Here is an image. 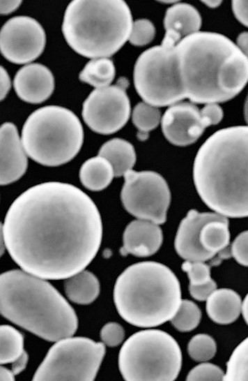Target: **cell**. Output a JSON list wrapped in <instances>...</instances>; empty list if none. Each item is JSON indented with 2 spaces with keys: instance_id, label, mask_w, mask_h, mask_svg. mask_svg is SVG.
I'll return each mask as SVG.
<instances>
[{
  "instance_id": "19",
  "label": "cell",
  "mask_w": 248,
  "mask_h": 381,
  "mask_svg": "<svg viewBox=\"0 0 248 381\" xmlns=\"http://www.w3.org/2000/svg\"><path fill=\"white\" fill-rule=\"evenodd\" d=\"M201 24V16L196 8L186 3H176L165 13V33L161 45L173 47L184 38L199 31Z\"/></svg>"
},
{
  "instance_id": "23",
  "label": "cell",
  "mask_w": 248,
  "mask_h": 381,
  "mask_svg": "<svg viewBox=\"0 0 248 381\" xmlns=\"http://www.w3.org/2000/svg\"><path fill=\"white\" fill-rule=\"evenodd\" d=\"M64 289L70 301L77 304L87 305L98 297L100 283L93 273L84 269L66 278Z\"/></svg>"
},
{
  "instance_id": "15",
  "label": "cell",
  "mask_w": 248,
  "mask_h": 381,
  "mask_svg": "<svg viewBox=\"0 0 248 381\" xmlns=\"http://www.w3.org/2000/svg\"><path fill=\"white\" fill-rule=\"evenodd\" d=\"M1 185L11 184L19 179L27 168L26 151L16 126L10 122L1 126Z\"/></svg>"
},
{
  "instance_id": "43",
  "label": "cell",
  "mask_w": 248,
  "mask_h": 381,
  "mask_svg": "<svg viewBox=\"0 0 248 381\" xmlns=\"http://www.w3.org/2000/svg\"><path fill=\"white\" fill-rule=\"evenodd\" d=\"M0 380H14L15 374L13 371H10L5 367L1 366L0 369Z\"/></svg>"
},
{
  "instance_id": "14",
  "label": "cell",
  "mask_w": 248,
  "mask_h": 381,
  "mask_svg": "<svg viewBox=\"0 0 248 381\" xmlns=\"http://www.w3.org/2000/svg\"><path fill=\"white\" fill-rule=\"evenodd\" d=\"M161 125L166 139L179 147L193 144L208 127L201 110L189 102L170 105L162 117Z\"/></svg>"
},
{
  "instance_id": "33",
  "label": "cell",
  "mask_w": 248,
  "mask_h": 381,
  "mask_svg": "<svg viewBox=\"0 0 248 381\" xmlns=\"http://www.w3.org/2000/svg\"><path fill=\"white\" fill-rule=\"evenodd\" d=\"M225 373L219 366L210 363H202L193 368L187 380H224Z\"/></svg>"
},
{
  "instance_id": "5",
  "label": "cell",
  "mask_w": 248,
  "mask_h": 381,
  "mask_svg": "<svg viewBox=\"0 0 248 381\" xmlns=\"http://www.w3.org/2000/svg\"><path fill=\"white\" fill-rule=\"evenodd\" d=\"M114 301L121 317L139 327L170 321L181 304L180 283L166 266L153 261L126 268L118 277Z\"/></svg>"
},
{
  "instance_id": "11",
  "label": "cell",
  "mask_w": 248,
  "mask_h": 381,
  "mask_svg": "<svg viewBox=\"0 0 248 381\" xmlns=\"http://www.w3.org/2000/svg\"><path fill=\"white\" fill-rule=\"evenodd\" d=\"M121 198L124 208L139 219L166 221L171 193L165 179L153 171L129 170L124 174Z\"/></svg>"
},
{
  "instance_id": "44",
  "label": "cell",
  "mask_w": 248,
  "mask_h": 381,
  "mask_svg": "<svg viewBox=\"0 0 248 381\" xmlns=\"http://www.w3.org/2000/svg\"><path fill=\"white\" fill-rule=\"evenodd\" d=\"M242 313L245 321L248 325V293L242 302Z\"/></svg>"
},
{
  "instance_id": "28",
  "label": "cell",
  "mask_w": 248,
  "mask_h": 381,
  "mask_svg": "<svg viewBox=\"0 0 248 381\" xmlns=\"http://www.w3.org/2000/svg\"><path fill=\"white\" fill-rule=\"evenodd\" d=\"M224 380H248V336L233 351Z\"/></svg>"
},
{
  "instance_id": "10",
  "label": "cell",
  "mask_w": 248,
  "mask_h": 381,
  "mask_svg": "<svg viewBox=\"0 0 248 381\" xmlns=\"http://www.w3.org/2000/svg\"><path fill=\"white\" fill-rule=\"evenodd\" d=\"M135 89L155 107L170 106L184 99L173 67V47L155 45L137 58L133 73Z\"/></svg>"
},
{
  "instance_id": "20",
  "label": "cell",
  "mask_w": 248,
  "mask_h": 381,
  "mask_svg": "<svg viewBox=\"0 0 248 381\" xmlns=\"http://www.w3.org/2000/svg\"><path fill=\"white\" fill-rule=\"evenodd\" d=\"M241 311V298L231 289H216L206 299L207 314L215 323L231 324L238 318Z\"/></svg>"
},
{
  "instance_id": "12",
  "label": "cell",
  "mask_w": 248,
  "mask_h": 381,
  "mask_svg": "<svg viewBox=\"0 0 248 381\" xmlns=\"http://www.w3.org/2000/svg\"><path fill=\"white\" fill-rule=\"evenodd\" d=\"M127 86V80L121 78L116 84L91 92L83 103L82 117L92 130L109 135L125 125L131 111Z\"/></svg>"
},
{
  "instance_id": "46",
  "label": "cell",
  "mask_w": 248,
  "mask_h": 381,
  "mask_svg": "<svg viewBox=\"0 0 248 381\" xmlns=\"http://www.w3.org/2000/svg\"><path fill=\"white\" fill-rule=\"evenodd\" d=\"M244 117L246 123L248 125V94L244 105Z\"/></svg>"
},
{
  "instance_id": "24",
  "label": "cell",
  "mask_w": 248,
  "mask_h": 381,
  "mask_svg": "<svg viewBox=\"0 0 248 381\" xmlns=\"http://www.w3.org/2000/svg\"><path fill=\"white\" fill-rule=\"evenodd\" d=\"M114 177L109 162L102 156H95L86 160L79 171L82 184L88 190L98 191L107 188Z\"/></svg>"
},
{
  "instance_id": "32",
  "label": "cell",
  "mask_w": 248,
  "mask_h": 381,
  "mask_svg": "<svg viewBox=\"0 0 248 381\" xmlns=\"http://www.w3.org/2000/svg\"><path fill=\"white\" fill-rule=\"evenodd\" d=\"M181 268L187 274L191 285L205 284L212 279L210 268L203 261L185 260Z\"/></svg>"
},
{
  "instance_id": "16",
  "label": "cell",
  "mask_w": 248,
  "mask_h": 381,
  "mask_svg": "<svg viewBox=\"0 0 248 381\" xmlns=\"http://www.w3.org/2000/svg\"><path fill=\"white\" fill-rule=\"evenodd\" d=\"M13 85L20 99L29 103H40L53 93L54 79L47 67L33 63L18 70Z\"/></svg>"
},
{
  "instance_id": "13",
  "label": "cell",
  "mask_w": 248,
  "mask_h": 381,
  "mask_svg": "<svg viewBox=\"0 0 248 381\" xmlns=\"http://www.w3.org/2000/svg\"><path fill=\"white\" fill-rule=\"evenodd\" d=\"M45 43L42 27L31 17H13L3 25L0 31L1 52L13 64L34 61L43 52Z\"/></svg>"
},
{
  "instance_id": "29",
  "label": "cell",
  "mask_w": 248,
  "mask_h": 381,
  "mask_svg": "<svg viewBox=\"0 0 248 381\" xmlns=\"http://www.w3.org/2000/svg\"><path fill=\"white\" fill-rule=\"evenodd\" d=\"M201 318V311L193 301L182 299L176 313L171 319V324L179 331L187 332L195 329Z\"/></svg>"
},
{
  "instance_id": "38",
  "label": "cell",
  "mask_w": 248,
  "mask_h": 381,
  "mask_svg": "<svg viewBox=\"0 0 248 381\" xmlns=\"http://www.w3.org/2000/svg\"><path fill=\"white\" fill-rule=\"evenodd\" d=\"M231 6L236 19L248 27V1H233Z\"/></svg>"
},
{
  "instance_id": "9",
  "label": "cell",
  "mask_w": 248,
  "mask_h": 381,
  "mask_svg": "<svg viewBox=\"0 0 248 381\" xmlns=\"http://www.w3.org/2000/svg\"><path fill=\"white\" fill-rule=\"evenodd\" d=\"M105 354L103 343L68 336L49 348L33 380H95Z\"/></svg>"
},
{
  "instance_id": "26",
  "label": "cell",
  "mask_w": 248,
  "mask_h": 381,
  "mask_svg": "<svg viewBox=\"0 0 248 381\" xmlns=\"http://www.w3.org/2000/svg\"><path fill=\"white\" fill-rule=\"evenodd\" d=\"M0 362L5 364L14 362L24 352L22 334L12 326L0 327Z\"/></svg>"
},
{
  "instance_id": "34",
  "label": "cell",
  "mask_w": 248,
  "mask_h": 381,
  "mask_svg": "<svg viewBox=\"0 0 248 381\" xmlns=\"http://www.w3.org/2000/svg\"><path fill=\"white\" fill-rule=\"evenodd\" d=\"M125 337L123 327L116 322H109L104 324L100 330V338L102 343L109 347H116L120 345Z\"/></svg>"
},
{
  "instance_id": "1",
  "label": "cell",
  "mask_w": 248,
  "mask_h": 381,
  "mask_svg": "<svg viewBox=\"0 0 248 381\" xmlns=\"http://www.w3.org/2000/svg\"><path fill=\"white\" fill-rule=\"evenodd\" d=\"M5 246L24 271L46 280L68 278L95 257L102 224L93 201L77 187L58 181L35 185L9 207Z\"/></svg>"
},
{
  "instance_id": "17",
  "label": "cell",
  "mask_w": 248,
  "mask_h": 381,
  "mask_svg": "<svg viewBox=\"0 0 248 381\" xmlns=\"http://www.w3.org/2000/svg\"><path fill=\"white\" fill-rule=\"evenodd\" d=\"M219 214L216 212L200 213L195 209L188 211L181 221L175 238V249L180 257L191 261L204 262L211 259L199 244V232L205 223Z\"/></svg>"
},
{
  "instance_id": "31",
  "label": "cell",
  "mask_w": 248,
  "mask_h": 381,
  "mask_svg": "<svg viewBox=\"0 0 248 381\" xmlns=\"http://www.w3.org/2000/svg\"><path fill=\"white\" fill-rule=\"evenodd\" d=\"M155 35V28L148 19L141 18L133 22L129 42L135 46H143L150 43Z\"/></svg>"
},
{
  "instance_id": "39",
  "label": "cell",
  "mask_w": 248,
  "mask_h": 381,
  "mask_svg": "<svg viewBox=\"0 0 248 381\" xmlns=\"http://www.w3.org/2000/svg\"><path fill=\"white\" fill-rule=\"evenodd\" d=\"M1 100H2L7 95L10 88V77L5 70L1 66Z\"/></svg>"
},
{
  "instance_id": "22",
  "label": "cell",
  "mask_w": 248,
  "mask_h": 381,
  "mask_svg": "<svg viewBox=\"0 0 248 381\" xmlns=\"http://www.w3.org/2000/svg\"><path fill=\"white\" fill-rule=\"evenodd\" d=\"M98 156L111 165L114 177L124 176L132 170L136 161V153L131 143L121 138H114L102 144Z\"/></svg>"
},
{
  "instance_id": "18",
  "label": "cell",
  "mask_w": 248,
  "mask_h": 381,
  "mask_svg": "<svg viewBox=\"0 0 248 381\" xmlns=\"http://www.w3.org/2000/svg\"><path fill=\"white\" fill-rule=\"evenodd\" d=\"M162 240V231L158 224L148 220H134L125 227L121 253L142 257L150 256L159 250Z\"/></svg>"
},
{
  "instance_id": "37",
  "label": "cell",
  "mask_w": 248,
  "mask_h": 381,
  "mask_svg": "<svg viewBox=\"0 0 248 381\" xmlns=\"http://www.w3.org/2000/svg\"><path fill=\"white\" fill-rule=\"evenodd\" d=\"M217 289V284L211 279L205 284L199 285H189L191 296L198 301H205Z\"/></svg>"
},
{
  "instance_id": "45",
  "label": "cell",
  "mask_w": 248,
  "mask_h": 381,
  "mask_svg": "<svg viewBox=\"0 0 248 381\" xmlns=\"http://www.w3.org/2000/svg\"><path fill=\"white\" fill-rule=\"evenodd\" d=\"M202 3L206 5L208 7L215 8L220 6L221 1H202Z\"/></svg>"
},
{
  "instance_id": "7",
  "label": "cell",
  "mask_w": 248,
  "mask_h": 381,
  "mask_svg": "<svg viewBox=\"0 0 248 381\" xmlns=\"http://www.w3.org/2000/svg\"><path fill=\"white\" fill-rule=\"evenodd\" d=\"M26 154L46 166H58L72 160L80 150L84 132L78 117L70 110L47 105L33 112L22 130Z\"/></svg>"
},
{
  "instance_id": "40",
  "label": "cell",
  "mask_w": 248,
  "mask_h": 381,
  "mask_svg": "<svg viewBox=\"0 0 248 381\" xmlns=\"http://www.w3.org/2000/svg\"><path fill=\"white\" fill-rule=\"evenodd\" d=\"M22 1H0L1 14L7 15L15 11L21 4Z\"/></svg>"
},
{
  "instance_id": "30",
  "label": "cell",
  "mask_w": 248,
  "mask_h": 381,
  "mask_svg": "<svg viewBox=\"0 0 248 381\" xmlns=\"http://www.w3.org/2000/svg\"><path fill=\"white\" fill-rule=\"evenodd\" d=\"M216 351L217 345L215 340L205 334L194 336L187 345L188 354L196 361H206L211 359L215 355Z\"/></svg>"
},
{
  "instance_id": "21",
  "label": "cell",
  "mask_w": 248,
  "mask_h": 381,
  "mask_svg": "<svg viewBox=\"0 0 248 381\" xmlns=\"http://www.w3.org/2000/svg\"><path fill=\"white\" fill-rule=\"evenodd\" d=\"M229 241L228 221L221 214L205 223L199 232V244L211 258L226 248Z\"/></svg>"
},
{
  "instance_id": "3",
  "label": "cell",
  "mask_w": 248,
  "mask_h": 381,
  "mask_svg": "<svg viewBox=\"0 0 248 381\" xmlns=\"http://www.w3.org/2000/svg\"><path fill=\"white\" fill-rule=\"evenodd\" d=\"M193 178L210 209L226 217H248V126L211 135L196 155Z\"/></svg>"
},
{
  "instance_id": "36",
  "label": "cell",
  "mask_w": 248,
  "mask_h": 381,
  "mask_svg": "<svg viewBox=\"0 0 248 381\" xmlns=\"http://www.w3.org/2000/svg\"><path fill=\"white\" fill-rule=\"evenodd\" d=\"M201 115L208 126L219 123L224 116L222 108L218 103H208L201 109Z\"/></svg>"
},
{
  "instance_id": "35",
  "label": "cell",
  "mask_w": 248,
  "mask_h": 381,
  "mask_svg": "<svg viewBox=\"0 0 248 381\" xmlns=\"http://www.w3.org/2000/svg\"><path fill=\"white\" fill-rule=\"evenodd\" d=\"M231 252L238 263L248 267V230L242 232L235 237Z\"/></svg>"
},
{
  "instance_id": "41",
  "label": "cell",
  "mask_w": 248,
  "mask_h": 381,
  "mask_svg": "<svg viewBox=\"0 0 248 381\" xmlns=\"http://www.w3.org/2000/svg\"><path fill=\"white\" fill-rule=\"evenodd\" d=\"M28 354L24 351L23 354L17 359L14 362H13V372L15 375H17L21 373L25 368L28 361Z\"/></svg>"
},
{
  "instance_id": "6",
  "label": "cell",
  "mask_w": 248,
  "mask_h": 381,
  "mask_svg": "<svg viewBox=\"0 0 248 381\" xmlns=\"http://www.w3.org/2000/svg\"><path fill=\"white\" fill-rule=\"evenodd\" d=\"M132 17L122 0H73L67 6L62 32L70 47L87 58H107L129 39Z\"/></svg>"
},
{
  "instance_id": "2",
  "label": "cell",
  "mask_w": 248,
  "mask_h": 381,
  "mask_svg": "<svg viewBox=\"0 0 248 381\" xmlns=\"http://www.w3.org/2000/svg\"><path fill=\"white\" fill-rule=\"evenodd\" d=\"M173 67L184 99L199 104L226 102L248 82V59L226 36L198 31L173 47Z\"/></svg>"
},
{
  "instance_id": "42",
  "label": "cell",
  "mask_w": 248,
  "mask_h": 381,
  "mask_svg": "<svg viewBox=\"0 0 248 381\" xmlns=\"http://www.w3.org/2000/svg\"><path fill=\"white\" fill-rule=\"evenodd\" d=\"M237 45L248 59V31L242 32L238 35Z\"/></svg>"
},
{
  "instance_id": "4",
  "label": "cell",
  "mask_w": 248,
  "mask_h": 381,
  "mask_svg": "<svg viewBox=\"0 0 248 381\" xmlns=\"http://www.w3.org/2000/svg\"><path fill=\"white\" fill-rule=\"evenodd\" d=\"M46 279L24 270L0 276V311L18 326L48 341L72 336L77 315L65 299Z\"/></svg>"
},
{
  "instance_id": "8",
  "label": "cell",
  "mask_w": 248,
  "mask_h": 381,
  "mask_svg": "<svg viewBox=\"0 0 248 381\" xmlns=\"http://www.w3.org/2000/svg\"><path fill=\"white\" fill-rule=\"evenodd\" d=\"M182 366L177 341L160 329H145L130 336L118 354V368L125 380H174Z\"/></svg>"
},
{
  "instance_id": "25",
  "label": "cell",
  "mask_w": 248,
  "mask_h": 381,
  "mask_svg": "<svg viewBox=\"0 0 248 381\" xmlns=\"http://www.w3.org/2000/svg\"><path fill=\"white\" fill-rule=\"evenodd\" d=\"M115 66L109 58L90 60L79 73V80L96 89L109 86L115 77Z\"/></svg>"
},
{
  "instance_id": "27",
  "label": "cell",
  "mask_w": 248,
  "mask_h": 381,
  "mask_svg": "<svg viewBox=\"0 0 248 381\" xmlns=\"http://www.w3.org/2000/svg\"><path fill=\"white\" fill-rule=\"evenodd\" d=\"M160 119V110L145 102L139 103L133 109L132 120L138 129L137 136L140 140H145L148 137V132L159 125Z\"/></svg>"
}]
</instances>
